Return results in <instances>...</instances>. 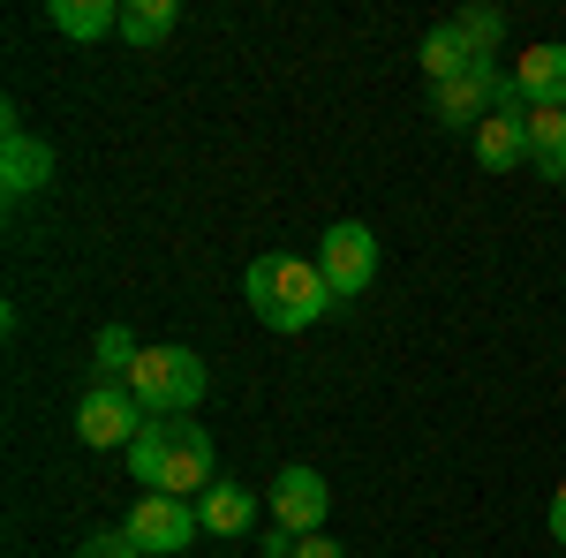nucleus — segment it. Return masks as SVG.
I'll return each instance as SVG.
<instances>
[{"mask_svg": "<svg viewBox=\"0 0 566 558\" xmlns=\"http://www.w3.org/2000/svg\"><path fill=\"white\" fill-rule=\"evenodd\" d=\"M416 61H423V76H431V84H453V76H469V69H476V61H469V45L453 39V23H438L431 39L416 45Z\"/></svg>", "mask_w": 566, "mask_h": 558, "instance_id": "17", "label": "nucleus"}, {"mask_svg": "<svg viewBox=\"0 0 566 558\" xmlns=\"http://www.w3.org/2000/svg\"><path fill=\"white\" fill-rule=\"evenodd\" d=\"M552 536L566 544V483H559V498H552Z\"/></svg>", "mask_w": 566, "mask_h": 558, "instance_id": "21", "label": "nucleus"}, {"mask_svg": "<svg viewBox=\"0 0 566 558\" xmlns=\"http://www.w3.org/2000/svg\"><path fill=\"white\" fill-rule=\"evenodd\" d=\"M197 520H205L212 536H242V528L258 520V498H250L242 483H212V491L197 498Z\"/></svg>", "mask_w": 566, "mask_h": 558, "instance_id": "15", "label": "nucleus"}, {"mask_svg": "<svg viewBox=\"0 0 566 558\" xmlns=\"http://www.w3.org/2000/svg\"><path fill=\"white\" fill-rule=\"evenodd\" d=\"M144 423H151V415H144V400H136L129 386H91L84 400H76V438L98 445V453H106V445L129 453L136 438H144Z\"/></svg>", "mask_w": 566, "mask_h": 558, "instance_id": "6", "label": "nucleus"}, {"mask_svg": "<svg viewBox=\"0 0 566 558\" xmlns=\"http://www.w3.org/2000/svg\"><path fill=\"white\" fill-rule=\"evenodd\" d=\"M175 23H181V0H129V8H122V39L129 45L175 39Z\"/></svg>", "mask_w": 566, "mask_h": 558, "instance_id": "16", "label": "nucleus"}, {"mask_svg": "<svg viewBox=\"0 0 566 558\" xmlns=\"http://www.w3.org/2000/svg\"><path fill=\"white\" fill-rule=\"evenodd\" d=\"M528 167L566 181V106H528Z\"/></svg>", "mask_w": 566, "mask_h": 558, "instance_id": "12", "label": "nucleus"}, {"mask_svg": "<svg viewBox=\"0 0 566 558\" xmlns=\"http://www.w3.org/2000/svg\"><path fill=\"white\" fill-rule=\"evenodd\" d=\"M129 392L144 400V415H197L205 355L197 347H144V362L129 370Z\"/></svg>", "mask_w": 566, "mask_h": 558, "instance_id": "3", "label": "nucleus"}, {"mask_svg": "<svg viewBox=\"0 0 566 558\" xmlns=\"http://www.w3.org/2000/svg\"><path fill=\"white\" fill-rule=\"evenodd\" d=\"M45 181H53V151H45L31 129H8V144H0V189H8V197H31Z\"/></svg>", "mask_w": 566, "mask_h": 558, "instance_id": "10", "label": "nucleus"}, {"mask_svg": "<svg viewBox=\"0 0 566 558\" xmlns=\"http://www.w3.org/2000/svg\"><path fill=\"white\" fill-rule=\"evenodd\" d=\"M242 295H250V309H258V325H272V333H310V325L333 309L325 272H317L310 257H287V250H272V257L250 264Z\"/></svg>", "mask_w": 566, "mask_h": 558, "instance_id": "2", "label": "nucleus"}, {"mask_svg": "<svg viewBox=\"0 0 566 558\" xmlns=\"http://www.w3.org/2000/svg\"><path fill=\"white\" fill-rule=\"evenodd\" d=\"M45 23L61 39H106V31H122V8L114 0H45Z\"/></svg>", "mask_w": 566, "mask_h": 558, "instance_id": "14", "label": "nucleus"}, {"mask_svg": "<svg viewBox=\"0 0 566 558\" xmlns=\"http://www.w3.org/2000/svg\"><path fill=\"white\" fill-rule=\"evenodd\" d=\"M453 39L469 45V61H491V53H499V39H506V15H499V8H461V15H453Z\"/></svg>", "mask_w": 566, "mask_h": 558, "instance_id": "18", "label": "nucleus"}, {"mask_svg": "<svg viewBox=\"0 0 566 558\" xmlns=\"http://www.w3.org/2000/svg\"><path fill=\"white\" fill-rule=\"evenodd\" d=\"M469 151H476L483 173H514L528 159V98L514 91V76H506V98L491 106V122L469 136Z\"/></svg>", "mask_w": 566, "mask_h": 558, "instance_id": "8", "label": "nucleus"}, {"mask_svg": "<svg viewBox=\"0 0 566 558\" xmlns=\"http://www.w3.org/2000/svg\"><path fill=\"white\" fill-rule=\"evenodd\" d=\"M317 272H325V287L333 302H355L370 280H378V234L363 227V219H340V227H325V242H317Z\"/></svg>", "mask_w": 566, "mask_h": 558, "instance_id": "4", "label": "nucleus"}, {"mask_svg": "<svg viewBox=\"0 0 566 558\" xmlns=\"http://www.w3.org/2000/svg\"><path fill=\"white\" fill-rule=\"evenodd\" d=\"M122 528H129V544L144 558H175V551H189V544H197V528H205V520H197V506H189V498L144 491V498H136V514L122 520Z\"/></svg>", "mask_w": 566, "mask_h": 558, "instance_id": "5", "label": "nucleus"}, {"mask_svg": "<svg viewBox=\"0 0 566 558\" xmlns=\"http://www.w3.org/2000/svg\"><path fill=\"white\" fill-rule=\"evenodd\" d=\"M136 362H144V347H136L129 325H98V340H91V386H129Z\"/></svg>", "mask_w": 566, "mask_h": 558, "instance_id": "13", "label": "nucleus"}, {"mask_svg": "<svg viewBox=\"0 0 566 558\" xmlns=\"http://www.w3.org/2000/svg\"><path fill=\"white\" fill-rule=\"evenodd\" d=\"M129 475L144 483V491H167V498H205V491L219 483L205 423H189V415H151L144 438L129 445Z\"/></svg>", "mask_w": 566, "mask_h": 558, "instance_id": "1", "label": "nucleus"}, {"mask_svg": "<svg viewBox=\"0 0 566 558\" xmlns=\"http://www.w3.org/2000/svg\"><path fill=\"white\" fill-rule=\"evenodd\" d=\"M514 91H522L528 106H566V45H528L522 69H514Z\"/></svg>", "mask_w": 566, "mask_h": 558, "instance_id": "11", "label": "nucleus"}, {"mask_svg": "<svg viewBox=\"0 0 566 558\" xmlns=\"http://www.w3.org/2000/svg\"><path fill=\"white\" fill-rule=\"evenodd\" d=\"M295 558H348V551H340L333 536H303V544H295Z\"/></svg>", "mask_w": 566, "mask_h": 558, "instance_id": "20", "label": "nucleus"}, {"mask_svg": "<svg viewBox=\"0 0 566 558\" xmlns=\"http://www.w3.org/2000/svg\"><path fill=\"white\" fill-rule=\"evenodd\" d=\"M264 506H272V520H280L287 536H325L333 491H325V475H317V468H280V475H272V491H264Z\"/></svg>", "mask_w": 566, "mask_h": 558, "instance_id": "9", "label": "nucleus"}, {"mask_svg": "<svg viewBox=\"0 0 566 558\" xmlns=\"http://www.w3.org/2000/svg\"><path fill=\"white\" fill-rule=\"evenodd\" d=\"M506 98V76L491 69V61H476L469 76H453V84H431V114H438V129H469L476 136L483 122H491V106Z\"/></svg>", "mask_w": 566, "mask_h": 558, "instance_id": "7", "label": "nucleus"}, {"mask_svg": "<svg viewBox=\"0 0 566 558\" xmlns=\"http://www.w3.org/2000/svg\"><path fill=\"white\" fill-rule=\"evenodd\" d=\"M76 558H144V551L129 544V528H106V536H91V544H84Z\"/></svg>", "mask_w": 566, "mask_h": 558, "instance_id": "19", "label": "nucleus"}]
</instances>
